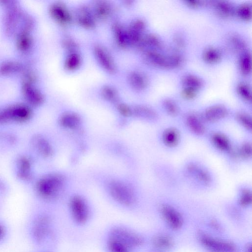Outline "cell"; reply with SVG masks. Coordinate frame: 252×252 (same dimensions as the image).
Listing matches in <instances>:
<instances>
[{
	"instance_id": "15",
	"label": "cell",
	"mask_w": 252,
	"mask_h": 252,
	"mask_svg": "<svg viewBox=\"0 0 252 252\" xmlns=\"http://www.w3.org/2000/svg\"><path fill=\"white\" fill-rule=\"evenodd\" d=\"M210 4L214 8L220 16L228 18L233 16L236 13L234 5L230 1L225 0L210 1Z\"/></svg>"
},
{
	"instance_id": "13",
	"label": "cell",
	"mask_w": 252,
	"mask_h": 252,
	"mask_svg": "<svg viewBox=\"0 0 252 252\" xmlns=\"http://www.w3.org/2000/svg\"><path fill=\"white\" fill-rule=\"evenodd\" d=\"M182 135L178 128L168 126L163 129L160 134V140L162 145L166 149L173 150L180 145Z\"/></svg>"
},
{
	"instance_id": "33",
	"label": "cell",
	"mask_w": 252,
	"mask_h": 252,
	"mask_svg": "<svg viewBox=\"0 0 252 252\" xmlns=\"http://www.w3.org/2000/svg\"><path fill=\"white\" fill-rule=\"evenodd\" d=\"M79 120L77 118L72 116H67L62 120V123L66 127H73L79 124Z\"/></svg>"
},
{
	"instance_id": "11",
	"label": "cell",
	"mask_w": 252,
	"mask_h": 252,
	"mask_svg": "<svg viewBox=\"0 0 252 252\" xmlns=\"http://www.w3.org/2000/svg\"><path fill=\"white\" fill-rule=\"evenodd\" d=\"M208 136V140L212 148L216 151L226 156L229 153L234 145L230 138L222 131H212L209 133Z\"/></svg>"
},
{
	"instance_id": "14",
	"label": "cell",
	"mask_w": 252,
	"mask_h": 252,
	"mask_svg": "<svg viewBox=\"0 0 252 252\" xmlns=\"http://www.w3.org/2000/svg\"><path fill=\"white\" fill-rule=\"evenodd\" d=\"M101 246L103 252H136L124 244L102 234Z\"/></svg>"
},
{
	"instance_id": "28",
	"label": "cell",
	"mask_w": 252,
	"mask_h": 252,
	"mask_svg": "<svg viewBox=\"0 0 252 252\" xmlns=\"http://www.w3.org/2000/svg\"><path fill=\"white\" fill-rule=\"evenodd\" d=\"M236 13L242 20L249 21L252 19V5L249 2L240 4L236 10Z\"/></svg>"
},
{
	"instance_id": "17",
	"label": "cell",
	"mask_w": 252,
	"mask_h": 252,
	"mask_svg": "<svg viewBox=\"0 0 252 252\" xmlns=\"http://www.w3.org/2000/svg\"><path fill=\"white\" fill-rule=\"evenodd\" d=\"M236 203L243 210L248 209L252 206V192L249 187L243 186L239 188Z\"/></svg>"
},
{
	"instance_id": "5",
	"label": "cell",
	"mask_w": 252,
	"mask_h": 252,
	"mask_svg": "<svg viewBox=\"0 0 252 252\" xmlns=\"http://www.w3.org/2000/svg\"><path fill=\"white\" fill-rule=\"evenodd\" d=\"M110 194L112 200L120 207L132 211L137 207L138 199L133 191L120 182L111 184Z\"/></svg>"
},
{
	"instance_id": "31",
	"label": "cell",
	"mask_w": 252,
	"mask_h": 252,
	"mask_svg": "<svg viewBox=\"0 0 252 252\" xmlns=\"http://www.w3.org/2000/svg\"><path fill=\"white\" fill-rule=\"evenodd\" d=\"M197 90L184 87L181 92V96L186 100H190L195 98L197 94Z\"/></svg>"
},
{
	"instance_id": "18",
	"label": "cell",
	"mask_w": 252,
	"mask_h": 252,
	"mask_svg": "<svg viewBox=\"0 0 252 252\" xmlns=\"http://www.w3.org/2000/svg\"><path fill=\"white\" fill-rule=\"evenodd\" d=\"M206 229L208 232L215 235L220 236L225 232V229L223 223L218 219L210 217L204 221Z\"/></svg>"
},
{
	"instance_id": "26",
	"label": "cell",
	"mask_w": 252,
	"mask_h": 252,
	"mask_svg": "<svg viewBox=\"0 0 252 252\" xmlns=\"http://www.w3.org/2000/svg\"><path fill=\"white\" fill-rule=\"evenodd\" d=\"M182 83L184 87L194 89L198 91L203 86V82L199 77L191 74L185 75L182 78Z\"/></svg>"
},
{
	"instance_id": "25",
	"label": "cell",
	"mask_w": 252,
	"mask_h": 252,
	"mask_svg": "<svg viewBox=\"0 0 252 252\" xmlns=\"http://www.w3.org/2000/svg\"><path fill=\"white\" fill-rule=\"evenodd\" d=\"M11 237V228L8 222L0 216V248L9 241Z\"/></svg>"
},
{
	"instance_id": "20",
	"label": "cell",
	"mask_w": 252,
	"mask_h": 252,
	"mask_svg": "<svg viewBox=\"0 0 252 252\" xmlns=\"http://www.w3.org/2000/svg\"><path fill=\"white\" fill-rule=\"evenodd\" d=\"M240 161H249L252 158V144L251 140L246 139L237 145Z\"/></svg>"
},
{
	"instance_id": "2",
	"label": "cell",
	"mask_w": 252,
	"mask_h": 252,
	"mask_svg": "<svg viewBox=\"0 0 252 252\" xmlns=\"http://www.w3.org/2000/svg\"><path fill=\"white\" fill-rule=\"evenodd\" d=\"M102 234L118 241L136 252L147 245L148 236L130 224L122 222L109 223Z\"/></svg>"
},
{
	"instance_id": "36",
	"label": "cell",
	"mask_w": 252,
	"mask_h": 252,
	"mask_svg": "<svg viewBox=\"0 0 252 252\" xmlns=\"http://www.w3.org/2000/svg\"><path fill=\"white\" fill-rule=\"evenodd\" d=\"M30 252H58L56 249L47 248H32Z\"/></svg>"
},
{
	"instance_id": "24",
	"label": "cell",
	"mask_w": 252,
	"mask_h": 252,
	"mask_svg": "<svg viewBox=\"0 0 252 252\" xmlns=\"http://www.w3.org/2000/svg\"><path fill=\"white\" fill-rule=\"evenodd\" d=\"M242 210L235 203L228 204L226 208V213L231 221L238 223L243 220Z\"/></svg>"
},
{
	"instance_id": "1",
	"label": "cell",
	"mask_w": 252,
	"mask_h": 252,
	"mask_svg": "<svg viewBox=\"0 0 252 252\" xmlns=\"http://www.w3.org/2000/svg\"><path fill=\"white\" fill-rule=\"evenodd\" d=\"M24 229L32 248L57 250L60 228L58 219L52 212L43 208L32 211L26 220Z\"/></svg>"
},
{
	"instance_id": "10",
	"label": "cell",
	"mask_w": 252,
	"mask_h": 252,
	"mask_svg": "<svg viewBox=\"0 0 252 252\" xmlns=\"http://www.w3.org/2000/svg\"><path fill=\"white\" fill-rule=\"evenodd\" d=\"M183 121L185 127L193 136L202 137L206 135L207 125L200 113L194 111L189 112L185 115Z\"/></svg>"
},
{
	"instance_id": "21",
	"label": "cell",
	"mask_w": 252,
	"mask_h": 252,
	"mask_svg": "<svg viewBox=\"0 0 252 252\" xmlns=\"http://www.w3.org/2000/svg\"><path fill=\"white\" fill-rule=\"evenodd\" d=\"M202 58L204 61L209 63H214L219 62L221 58L220 50L215 47L206 48L203 52Z\"/></svg>"
},
{
	"instance_id": "27",
	"label": "cell",
	"mask_w": 252,
	"mask_h": 252,
	"mask_svg": "<svg viewBox=\"0 0 252 252\" xmlns=\"http://www.w3.org/2000/svg\"><path fill=\"white\" fill-rule=\"evenodd\" d=\"M164 111L169 116L175 117L178 116L180 109L176 102L171 98H165L162 101Z\"/></svg>"
},
{
	"instance_id": "29",
	"label": "cell",
	"mask_w": 252,
	"mask_h": 252,
	"mask_svg": "<svg viewBox=\"0 0 252 252\" xmlns=\"http://www.w3.org/2000/svg\"><path fill=\"white\" fill-rule=\"evenodd\" d=\"M237 92L240 97L247 102L252 101V92L250 86L244 82L239 83L237 86Z\"/></svg>"
},
{
	"instance_id": "7",
	"label": "cell",
	"mask_w": 252,
	"mask_h": 252,
	"mask_svg": "<svg viewBox=\"0 0 252 252\" xmlns=\"http://www.w3.org/2000/svg\"><path fill=\"white\" fill-rule=\"evenodd\" d=\"M158 212L161 220L170 231L177 232L183 228L185 224V217L176 206L164 202L158 207Z\"/></svg>"
},
{
	"instance_id": "32",
	"label": "cell",
	"mask_w": 252,
	"mask_h": 252,
	"mask_svg": "<svg viewBox=\"0 0 252 252\" xmlns=\"http://www.w3.org/2000/svg\"><path fill=\"white\" fill-rule=\"evenodd\" d=\"M147 43L155 49L160 48L162 46L160 38L154 34H149L146 38Z\"/></svg>"
},
{
	"instance_id": "8",
	"label": "cell",
	"mask_w": 252,
	"mask_h": 252,
	"mask_svg": "<svg viewBox=\"0 0 252 252\" xmlns=\"http://www.w3.org/2000/svg\"><path fill=\"white\" fill-rule=\"evenodd\" d=\"M62 180L57 175H50L41 179L36 185V192L42 201L50 203L57 197Z\"/></svg>"
},
{
	"instance_id": "19",
	"label": "cell",
	"mask_w": 252,
	"mask_h": 252,
	"mask_svg": "<svg viewBox=\"0 0 252 252\" xmlns=\"http://www.w3.org/2000/svg\"><path fill=\"white\" fill-rule=\"evenodd\" d=\"M235 120L240 126L247 132L251 133L252 130V118L247 112L239 111L234 115Z\"/></svg>"
},
{
	"instance_id": "9",
	"label": "cell",
	"mask_w": 252,
	"mask_h": 252,
	"mask_svg": "<svg viewBox=\"0 0 252 252\" xmlns=\"http://www.w3.org/2000/svg\"><path fill=\"white\" fill-rule=\"evenodd\" d=\"M148 245L151 250L158 252H170L175 248L176 242L171 234L164 231H157L148 236Z\"/></svg>"
},
{
	"instance_id": "4",
	"label": "cell",
	"mask_w": 252,
	"mask_h": 252,
	"mask_svg": "<svg viewBox=\"0 0 252 252\" xmlns=\"http://www.w3.org/2000/svg\"><path fill=\"white\" fill-rule=\"evenodd\" d=\"M196 240L205 252H240L238 245L233 241L213 234L205 229L197 230Z\"/></svg>"
},
{
	"instance_id": "37",
	"label": "cell",
	"mask_w": 252,
	"mask_h": 252,
	"mask_svg": "<svg viewBox=\"0 0 252 252\" xmlns=\"http://www.w3.org/2000/svg\"><path fill=\"white\" fill-rule=\"evenodd\" d=\"M252 243L247 242L244 244L242 252H252Z\"/></svg>"
},
{
	"instance_id": "3",
	"label": "cell",
	"mask_w": 252,
	"mask_h": 252,
	"mask_svg": "<svg viewBox=\"0 0 252 252\" xmlns=\"http://www.w3.org/2000/svg\"><path fill=\"white\" fill-rule=\"evenodd\" d=\"M67 220L75 229L83 230L88 228L94 220V212L90 203L79 195L72 196L69 200Z\"/></svg>"
},
{
	"instance_id": "38",
	"label": "cell",
	"mask_w": 252,
	"mask_h": 252,
	"mask_svg": "<svg viewBox=\"0 0 252 252\" xmlns=\"http://www.w3.org/2000/svg\"><path fill=\"white\" fill-rule=\"evenodd\" d=\"M149 252H157V251H155L150 250V251Z\"/></svg>"
},
{
	"instance_id": "34",
	"label": "cell",
	"mask_w": 252,
	"mask_h": 252,
	"mask_svg": "<svg viewBox=\"0 0 252 252\" xmlns=\"http://www.w3.org/2000/svg\"><path fill=\"white\" fill-rule=\"evenodd\" d=\"M173 41L175 46L178 48H183L185 46L186 41L183 36L177 33L173 35Z\"/></svg>"
},
{
	"instance_id": "22",
	"label": "cell",
	"mask_w": 252,
	"mask_h": 252,
	"mask_svg": "<svg viewBox=\"0 0 252 252\" xmlns=\"http://www.w3.org/2000/svg\"><path fill=\"white\" fill-rule=\"evenodd\" d=\"M228 43L230 47L235 51L243 52L246 51L247 44L244 39L236 33L228 36Z\"/></svg>"
},
{
	"instance_id": "12",
	"label": "cell",
	"mask_w": 252,
	"mask_h": 252,
	"mask_svg": "<svg viewBox=\"0 0 252 252\" xmlns=\"http://www.w3.org/2000/svg\"><path fill=\"white\" fill-rule=\"evenodd\" d=\"M200 114L206 125L215 124L225 120L229 112L225 105L217 104L208 106Z\"/></svg>"
},
{
	"instance_id": "16",
	"label": "cell",
	"mask_w": 252,
	"mask_h": 252,
	"mask_svg": "<svg viewBox=\"0 0 252 252\" xmlns=\"http://www.w3.org/2000/svg\"><path fill=\"white\" fill-rule=\"evenodd\" d=\"M32 162L27 157H20L16 162V173L22 180H29L32 177Z\"/></svg>"
},
{
	"instance_id": "35",
	"label": "cell",
	"mask_w": 252,
	"mask_h": 252,
	"mask_svg": "<svg viewBox=\"0 0 252 252\" xmlns=\"http://www.w3.org/2000/svg\"><path fill=\"white\" fill-rule=\"evenodd\" d=\"M186 4L192 8H196L204 4V2L200 0H187L185 1Z\"/></svg>"
},
{
	"instance_id": "30",
	"label": "cell",
	"mask_w": 252,
	"mask_h": 252,
	"mask_svg": "<svg viewBox=\"0 0 252 252\" xmlns=\"http://www.w3.org/2000/svg\"><path fill=\"white\" fill-rule=\"evenodd\" d=\"M35 147L42 154L48 155L50 152V147L46 141L42 139H36L34 142Z\"/></svg>"
},
{
	"instance_id": "6",
	"label": "cell",
	"mask_w": 252,
	"mask_h": 252,
	"mask_svg": "<svg viewBox=\"0 0 252 252\" xmlns=\"http://www.w3.org/2000/svg\"><path fill=\"white\" fill-rule=\"evenodd\" d=\"M183 171L187 179L200 188H210L214 183V178L211 172L206 167L196 161H190L187 163Z\"/></svg>"
},
{
	"instance_id": "23",
	"label": "cell",
	"mask_w": 252,
	"mask_h": 252,
	"mask_svg": "<svg viewBox=\"0 0 252 252\" xmlns=\"http://www.w3.org/2000/svg\"><path fill=\"white\" fill-rule=\"evenodd\" d=\"M239 67L244 75H249L252 71V57L250 52L246 51L242 53L239 60Z\"/></svg>"
}]
</instances>
